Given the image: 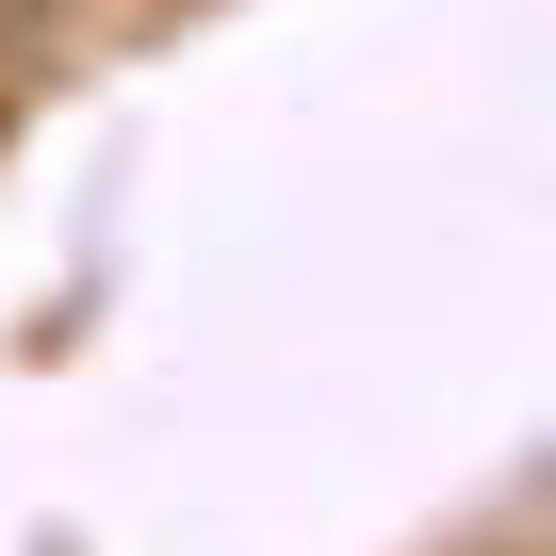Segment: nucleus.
<instances>
[]
</instances>
